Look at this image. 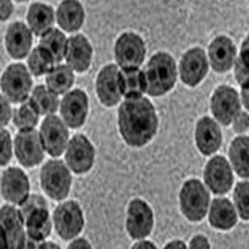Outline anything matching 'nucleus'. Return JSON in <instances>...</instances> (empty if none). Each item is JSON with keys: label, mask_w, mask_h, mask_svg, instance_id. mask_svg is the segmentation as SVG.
I'll list each match as a JSON object with an SVG mask.
<instances>
[{"label": "nucleus", "mask_w": 249, "mask_h": 249, "mask_svg": "<svg viewBox=\"0 0 249 249\" xmlns=\"http://www.w3.org/2000/svg\"><path fill=\"white\" fill-rule=\"evenodd\" d=\"M159 117L155 106L146 97L126 99L119 107V130L131 147H142L155 137Z\"/></svg>", "instance_id": "nucleus-1"}, {"label": "nucleus", "mask_w": 249, "mask_h": 249, "mask_svg": "<svg viewBox=\"0 0 249 249\" xmlns=\"http://www.w3.org/2000/svg\"><path fill=\"white\" fill-rule=\"evenodd\" d=\"M146 93L159 97L170 92L177 80V66L167 53H157L148 61L143 70Z\"/></svg>", "instance_id": "nucleus-2"}, {"label": "nucleus", "mask_w": 249, "mask_h": 249, "mask_svg": "<svg viewBox=\"0 0 249 249\" xmlns=\"http://www.w3.org/2000/svg\"><path fill=\"white\" fill-rule=\"evenodd\" d=\"M210 204V192L199 179L191 178L184 182L179 192V207L188 221H202L208 213Z\"/></svg>", "instance_id": "nucleus-3"}, {"label": "nucleus", "mask_w": 249, "mask_h": 249, "mask_svg": "<svg viewBox=\"0 0 249 249\" xmlns=\"http://www.w3.org/2000/svg\"><path fill=\"white\" fill-rule=\"evenodd\" d=\"M71 173L65 163L51 160L40 171V183L46 195L54 201H62L68 197L71 188Z\"/></svg>", "instance_id": "nucleus-4"}, {"label": "nucleus", "mask_w": 249, "mask_h": 249, "mask_svg": "<svg viewBox=\"0 0 249 249\" xmlns=\"http://www.w3.org/2000/svg\"><path fill=\"white\" fill-rule=\"evenodd\" d=\"M33 80L30 72L23 64H13L4 71L0 88L4 92V96L10 102L23 104L30 95Z\"/></svg>", "instance_id": "nucleus-5"}, {"label": "nucleus", "mask_w": 249, "mask_h": 249, "mask_svg": "<svg viewBox=\"0 0 249 249\" xmlns=\"http://www.w3.org/2000/svg\"><path fill=\"white\" fill-rule=\"evenodd\" d=\"M146 56V45L140 35L132 31L120 35L115 44V59L122 69H136Z\"/></svg>", "instance_id": "nucleus-6"}, {"label": "nucleus", "mask_w": 249, "mask_h": 249, "mask_svg": "<svg viewBox=\"0 0 249 249\" xmlns=\"http://www.w3.org/2000/svg\"><path fill=\"white\" fill-rule=\"evenodd\" d=\"M241 97L237 91L228 85L218 86L211 97V111L215 121L230 126L241 111Z\"/></svg>", "instance_id": "nucleus-7"}, {"label": "nucleus", "mask_w": 249, "mask_h": 249, "mask_svg": "<svg viewBox=\"0 0 249 249\" xmlns=\"http://www.w3.org/2000/svg\"><path fill=\"white\" fill-rule=\"evenodd\" d=\"M53 218L57 234L65 241L76 237L82 231L85 223L81 207L75 201L60 203L56 207Z\"/></svg>", "instance_id": "nucleus-8"}, {"label": "nucleus", "mask_w": 249, "mask_h": 249, "mask_svg": "<svg viewBox=\"0 0 249 249\" xmlns=\"http://www.w3.org/2000/svg\"><path fill=\"white\" fill-rule=\"evenodd\" d=\"M65 161L69 170L76 175H84L92 168L95 162V148L84 135H75L66 146Z\"/></svg>", "instance_id": "nucleus-9"}, {"label": "nucleus", "mask_w": 249, "mask_h": 249, "mask_svg": "<svg viewBox=\"0 0 249 249\" xmlns=\"http://www.w3.org/2000/svg\"><path fill=\"white\" fill-rule=\"evenodd\" d=\"M14 151L18 161L24 167H34L44 161L45 148L36 130H23L15 137Z\"/></svg>", "instance_id": "nucleus-10"}, {"label": "nucleus", "mask_w": 249, "mask_h": 249, "mask_svg": "<svg viewBox=\"0 0 249 249\" xmlns=\"http://www.w3.org/2000/svg\"><path fill=\"white\" fill-rule=\"evenodd\" d=\"M40 139L45 152L53 157H59L65 152L69 143V131L60 117L50 115L46 117L40 127Z\"/></svg>", "instance_id": "nucleus-11"}, {"label": "nucleus", "mask_w": 249, "mask_h": 249, "mask_svg": "<svg viewBox=\"0 0 249 249\" xmlns=\"http://www.w3.org/2000/svg\"><path fill=\"white\" fill-rule=\"evenodd\" d=\"M204 182L214 195H224L232 188L234 177L231 163L223 156H214L204 167Z\"/></svg>", "instance_id": "nucleus-12"}, {"label": "nucleus", "mask_w": 249, "mask_h": 249, "mask_svg": "<svg viewBox=\"0 0 249 249\" xmlns=\"http://www.w3.org/2000/svg\"><path fill=\"white\" fill-rule=\"evenodd\" d=\"M126 228L133 239H143L150 235L153 228V212L146 202L135 198L128 203Z\"/></svg>", "instance_id": "nucleus-13"}, {"label": "nucleus", "mask_w": 249, "mask_h": 249, "mask_svg": "<svg viewBox=\"0 0 249 249\" xmlns=\"http://www.w3.org/2000/svg\"><path fill=\"white\" fill-rule=\"evenodd\" d=\"M208 57L203 49L192 48L184 53L179 62V75L184 85L195 88L203 81L208 72Z\"/></svg>", "instance_id": "nucleus-14"}, {"label": "nucleus", "mask_w": 249, "mask_h": 249, "mask_svg": "<svg viewBox=\"0 0 249 249\" xmlns=\"http://www.w3.org/2000/svg\"><path fill=\"white\" fill-rule=\"evenodd\" d=\"M62 121L70 128H79L85 124L89 112V97L80 89L68 92L60 101Z\"/></svg>", "instance_id": "nucleus-15"}, {"label": "nucleus", "mask_w": 249, "mask_h": 249, "mask_svg": "<svg viewBox=\"0 0 249 249\" xmlns=\"http://www.w3.org/2000/svg\"><path fill=\"white\" fill-rule=\"evenodd\" d=\"M0 190L6 201L20 206L29 197L30 182L23 170L10 167L4 171L3 176H1Z\"/></svg>", "instance_id": "nucleus-16"}, {"label": "nucleus", "mask_w": 249, "mask_h": 249, "mask_svg": "<svg viewBox=\"0 0 249 249\" xmlns=\"http://www.w3.org/2000/svg\"><path fill=\"white\" fill-rule=\"evenodd\" d=\"M119 68L113 64L106 65L100 70L96 79V92L101 104L112 107L119 104L122 95L119 85Z\"/></svg>", "instance_id": "nucleus-17"}, {"label": "nucleus", "mask_w": 249, "mask_h": 249, "mask_svg": "<svg viewBox=\"0 0 249 249\" xmlns=\"http://www.w3.org/2000/svg\"><path fill=\"white\" fill-rule=\"evenodd\" d=\"M0 226L5 231L9 249H24L26 234L24 231L23 218L19 210L5 204L0 208Z\"/></svg>", "instance_id": "nucleus-18"}, {"label": "nucleus", "mask_w": 249, "mask_h": 249, "mask_svg": "<svg viewBox=\"0 0 249 249\" xmlns=\"http://www.w3.org/2000/svg\"><path fill=\"white\" fill-rule=\"evenodd\" d=\"M210 64L215 72L223 74L230 71L237 59V48L228 36H217L208 48Z\"/></svg>", "instance_id": "nucleus-19"}, {"label": "nucleus", "mask_w": 249, "mask_h": 249, "mask_svg": "<svg viewBox=\"0 0 249 249\" xmlns=\"http://www.w3.org/2000/svg\"><path fill=\"white\" fill-rule=\"evenodd\" d=\"M64 59L68 66L76 72H85L92 61V46L84 35H72L68 39L66 53Z\"/></svg>", "instance_id": "nucleus-20"}, {"label": "nucleus", "mask_w": 249, "mask_h": 249, "mask_svg": "<svg viewBox=\"0 0 249 249\" xmlns=\"http://www.w3.org/2000/svg\"><path fill=\"white\" fill-rule=\"evenodd\" d=\"M195 140L202 155H213L221 148L222 144V131L219 124L211 117H202L196 124Z\"/></svg>", "instance_id": "nucleus-21"}, {"label": "nucleus", "mask_w": 249, "mask_h": 249, "mask_svg": "<svg viewBox=\"0 0 249 249\" xmlns=\"http://www.w3.org/2000/svg\"><path fill=\"white\" fill-rule=\"evenodd\" d=\"M33 33L21 21H15L9 26L5 34V46L13 59H24L30 54Z\"/></svg>", "instance_id": "nucleus-22"}, {"label": "nucleus", "mask_w": 249, "mask_h": 249, "mask_svg": "<svg viewBox=\"0 0 249 249\" xmlns=\"http://www.w3.org/2000/svg\"><path fill=\"white\" fill-rule=\"evenodd\" d=\"M26 227L28 238L36 242H44L50 235L51 221L48 207H39L21 215Z\"/></svg>", "instance_id": "nucleus-23"}, {"label": "nucleus", "mask_w": 249, "mask_h": 249, "mask_svg": "<svg viewBox=\"0 0 249 249\" xmlns=\"http://www.w3.org/2000/svg\"><path fill=\"white\" fill-rule=\"evenodd\" d=\"M208 219H210L211 226L215 230H232L238 221L234 204L227 198H215L210 204Z\"/></svg>", "instance_id": "nucleus-24"}, {"label": "nucleus", "mask_w": 249, "mask_h": 249, "mask_svg": "<svg viewBox=\"0 0 249 249\" xmlns=\"http://www.w3.org/2000/svg\"><path fill=\"white\" fill-rule=\"evenodd\" d=\"M85 20V10L79 0H62L56 10V21L62 30L77 31Z\"/></svg>", "instance_id": "nucleus-25"}, {"label": "nucleus", "mask_w": 249, "mask_h": 249, "mask_svg": "<svg viewBox=\"0 0 249 249\" xmlns=\"http://www.w3.org/2000/svg\"><path fill=\"white\" fill-rule=\"evenodd\" d=\"M26 19L31 33L36 36H41L53 29L55 23V12L50 5L44 3H34L29 8Z\"/></svg>", "instance_id": "nucleus-26"}, {"label": "nucleus", "mask_w": 249, "mask_h": 249, "mask_svg": "<svg viewBox=\"0 0 249 249\" xmlns=\"http://www.w3.org/2000/svg\"><path fill=\"white\" fill-rule=\"evenodd\" d=\"M119 85L121 95L126 99L141 97L146 92L143 71L136 69H122L119 71Z\"/></svg>", "instance_id": "nucleus-27"}, {"label": "nucleus", "mask_w": 249, "mask_h": 249, "mask_svg": "<svg viewBox=\"0 0 249 249\" xmlns=\"http://www.w3.org/2000/svg\"><path fill=\"white\" fill-rule=\"evenodd\" d=\"M230 163L242 178H249V137L238 136L230 146Z\"/></svg>", "instance_id": "nucleus-28"}, {"label": "nucleus", "mask_w": 249, "mask_h": 249, "mask_svg": "<svg viewBox=\"0 0 249 249\" xmlns=\"http://www.w3.org/2000/svg\"><path fill=\"white\" fill-rule=\"evenodd\" d=\"M74 80V71L68 65H56L46 74V88L59 96L70 90Z\"/></svg>", "instance_id": "nucleus-29"}, {"label": "nucleus", "mask_w": 249, "mask_h": 249, "mask_svg": "<svg viewBox=\"0 0 249 249\" xmlns=\"http://www.w3.org/2000/svg\"><path fill=\"white\" fill-rule=\"evenodd\" d=\"M30 104L34 106L39 115H54L60 106V101L57 95L51 92L46 86L39 85L33 90L31 96L29 99Z\"/></svg>", "instance_id": "nucleus-30"}, {"label": "nucleus", "mask_w": 249, "mask_h": 249, "mask_svg": "<svg viewBox=\"0 0 249 249\" xmlns=\"http://www.w3.org/2000/svg\"><path fill=\"white\" fill-rule=\"evenodd\" d=\"M66 45H68V39L64 33L54 28L41 35L40 39V46L48 51L55 62H60L65 57Z\"/></svg>", "instance_id": "nucleus-31"}, {"label": "nucleus", "mask_w": 249, "mask_h": 249, "mask_svg": "<svg viewBox=\"0 0 249 249\" xmlns=\"http://www.w3.org/2000/svg\"><path fill=\"white\" fill-rule=\"evenodd\" d=\"M54 64L55 61L51 55L40 45L29 54L28 66L34 76H41L44 74H48L49 71L54 68Z\"/></svg>", "instance_id": "nucleus-32"}, {"label": "nucleus", "mask_w": 249, "mask_h": 249, "mask_svg": "<svg viewBox=\"0 0 249 249\" xmlns=\"http://www.w3.org/2000/svg\"><path fill=\"white\" fill-rule=\"evenodd\" d=\"M13 121L20 131L33 130L39 121V113L36 112L34 106L31 105L30 101H25L14 112Z\"/></svg>", "instance_id": "nucleus-33"}, {"label": "nucleus", "mask_w": 249, "mask_h": 249, "mask_svg": "<svg viewBox=\"0 0 249 249\" xmlns=\"http://www.w3.org/2000/svg\"><path fill=\"white\" fill-rule=\"evenodd\" d=\"M234 77L239 85L249 80V34L242 43L239 55L234 62Z\"/></svg>", "instance_id": "nucleus-34"}, {"label": "nucleus", "mask_w": 249, "mask_h": 249, "mask_svg": "<svg viewBox=\"0 0 249 249\" xmlns=\"http://www.w3.org/2000/svg\"><path fill=\"white\" fill-rule=\"evenodd\" d=\"M233 199L237 214L244 221H249V181L237 183L233 193Z\"/></svg>", "instance_id": "nucleus-35"}, {"label": "nucleus", "mask_w": 249, "mask_h": 249, "mask_svg": "<svg viewBox=\"0 0 249 249\" xmlns=\"http://www.w3.org/2000/svg\"><path fill=\"white\" fill-rule=\"evenodd\" d=\"M13 143L10 133L5 128L0 127V166H5L12 160Z\"/></svg>", "instance_id": "nucleus-36"}, {"label": "nucleus", "mask_w": 249, "mask_h": 249, "mask_svg": "<svg viewBox=\"0 0 249 249\" xmlns=\"http://www.w3.org/2000/svg\"><path fill=\"white\" fill-rule=\"evenodd\" d=\"M233 130L237 133L246 132L249 128V113L247 111H239L237 113V116L232 121Z\"/></svg>", "instance_id": "nucleus-37"}, {"label": "nucleus", "mask_w": 249, "mask_h": 249, "mask_svg": "<svg viewBox=\"0 0 249 249\" xmlns=\"http://www.w3.org/2000/svg\"><path fill=\"white\" fill-rule=\"evenodd\" d=\"M12 115V107H10L9 100L3 95H0V127H4L9 124Z\"/></svg>", "instance_id": "nucleus-38"}, {"label": "nucleus", "mask_w": 249, "mask_h": 249, "mask_svg": "<svg viewBox=\"0 0 249 249\" xmlns=\"http://www.w3.org/2000/svg\"><path fill=\"white\" fill-rule=\"evenodd\" d=\"M14 12V5L12 0H0V20H8Z\"/></svg>", "instance_id": "nucleus-39"}, {"label": "nucleus", "mask_w": 249, "mask_h": 249, "mask_svg": "<svg viewBox=\"0 0 249 249\" xmlns=\"http://www.w3.org/2000/svg\"><path fill=\"white\" fill-rule=\"evenodd\" d=\"M190 249H211L210 242L204 235H196L191 241Z\"/></svg>", "instance_id": "nucleus-40"}, {"label": "nucleus", "mask_w": 249, "mask_h": 249, "mask_svg": "<svg viewBox=\"0 0 249 249\" xmlns=\"http://www.w3.org/2000/svg\"><path fill=\"white\" fill-rule=\"evenodd\" d=\"M241 104H243V106L246 107L247 111H249V80H247L246 82H243L241 85Z\"/></svg>", "instance_id": "nucleus-41"}, {"label": "nucleus", "mask_w": 249, "mask_h": 249, "mask_svg": "<svg viewBox=\"0 0 249 249\" xmlns=\"http://www.w3.org/2000/svg\"><path fill=\"white\" fill-rule=\"evenodd\" d=\"M68 249H92V247H91V244L89 243L86 239L79 238V239H75V241L69 246Z\"/></svg>", "instance_id": "nucleus-42"}, {"label": "nucleus", "mask_w": 249, "mask_h": 249, "mask_svg": "<svg viewBox=\"0 0 249 249\" xmlns=\"http://www.w3.org/2000/svg\"><path fill=\"white\" fill-rule=\"evenodd\" d=\"M132 249H157V248H156V246L152 243V242L142 241L135 244V246L132 247Z\"/></svg>", "instance_id": "nucleus-43"}, {"label": "nucleus", "mask_w": 249, "mask_h": 249, "mask_svg": "<svg viewBox=\"0 0 249 249\" xmlns=\"http://www.w3.org/2000/svg\"><path fill=\"white\" fill-rule=\"evenodd\" d=\"M163 249H188V248H187V246L182 241H172L170 242L167 246L164 247Z\"/></svg>", "instance_id": "nucleus-44"}, {"label": "nucleus", "mask_w": 249, "mask_h": 249, "mask_svg": "<svg viewBox=\"0 0 249 249\" xmlns=\"http://www.w3.org/2000/svg\"><path fill=\"white\" fill-rule=\"evenodd\" d=\"M0 249H9L5 231L3 230V227L1 226H0Z\"/></svg>", "instance_id": "nucleus-45"}, {"label": "nucleus", "mask_w": 249, "mask_h": 249, "mask_svg": "<svg viewBox=\"0 0 249 249\" xmlns=\"http://www.w3.org/2000/svg\"><path fill=\"white\" fill-rule=\"evenodd\" d=\"M43 243V242H36L33 241L30 238H26V243H25V248L24 249H39L40 244Z\"/></svg>", "instance_id": "nucleus-46"}, {"label": "nucleus", "mask_w": 249, "mask_h": 249, "mask_svg": "<svg viewBox=\"0 0 249 249\" xmlns=\"http://www.w3.org/2000/svg\"><path fill=\"white\" fill-rule=\"evenodd\" d=\"M39 249H61L57 244L53 243V242H43L40 244Z\"/></svg>", "instance_id": "nucleus-47"}, {"label": "nucleus", "mask_w": 249, "mask_h": 249, "mask_svg": "<svg viewBox=\"0 0 249 249\" xmlns=\"http://www.w3.org/2000/svg\"><path fill=\"white\" fill-rule=\"evenodd\" d=\"M17 1H19V3H23V1H26V0H17Z\"/></svg>", "instance_id": "nucleus-48"}]
</instances>
